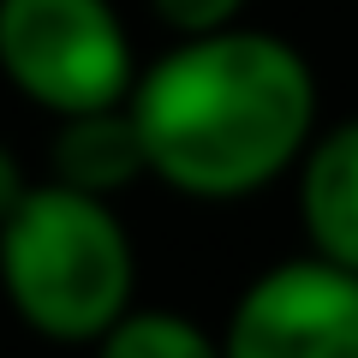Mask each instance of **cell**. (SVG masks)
<instances>
[{"mask_svg":"<svg viewBox=\"0 0 358 358\" xmlns=\"http://www.w3.org/2000/svg\"><path fill=\"white\" fill-rule=\"evenodd\" d=\"M317 108L310 60L251 24L173 36L126 96L150 179L192 203H245L293 173L317 138Z\"/></svg>","mask_w":358,"mask_h":358,"instance_id":"1","label":"cell"},{"mask_svg":"<svg viewBox=\"0 0 358 358\" xmlns=\"http://www.w3.org/2000/svg\"><path fill=\"white\" fill-rule=\"evenodd\" d=\"M0 293L36 341L96 346L138 305V245L120 209L36 179L0 221Z\"/></svg>","mask_w":358,"mask_h":358,"instance_id":"2","label":"cell"},{"mask_svg":"<svg viewBox=\"0 0 358 358\" xmlns=\"http://www.w3.org/2000/svg\"><path fill=\"white\" fill-rule=\"evenodd\" d=\"M0 78L48 120L120 108L138 84L114 0H0Z\"/></svg>","mask_w":358,"mask_h":358,"instance_id":"3","label":"cell"},{"mask_svg":"<svg viewBox=\"0 0 358 358\" xmlns=\"http://www.w3.org/2000/svg\"><path fill=\"white\" fill-rule=\"evenodd\" d=\"M221 358H358V275L310 251L268 263L233 299Z\"/></svg>","mask_w":358,"mask_h":358,"instance_id":"4","label":"cell"},{"mask_svg":"<svg viewBox=\"0 0 358 358\" xmlns=\"http://www.w3.org/2000/svg\"><path fill=\"white\" fill-rule=\"evenodd\" d=\"M293 209L305 251L358 275V114L317 126L293 167Z\"/></svg>","mask_w":358,"mask_h":358,"instance_id":"5","label":"cell"},{"mask_svg":"<svg viewBox=\"0 0 358 358\" xmlns=\"http://www.w3.org/2000/svg\"><path fill=\"white\" fill-rule=\"evenodd\" d=\"M48 179L66 185V192L102 197V203H114L120 192H131L138 179H150V162H143V143H138V126H131L126 102L96 108V114L54 120Z\"/></svg>","mask_w":358,"mask_h":358,"instance_id":"6","label":"cell"},{"mask_svg":"<svg viewBox=\"0 0 358 358\" xmlns=\"http://www.w3.org/2000/svg\"><path fill=\"white\" fill-rule=\"evenodd\" d=\"M96 358H221V334H209L197 317L167 305H131L102 341Z\"/></svg>","mask_w":358,"mask_h":358,"instance_id":"7","label":"cell"},{"mask_svg":"<svg viewBox=\"0 0 358 358\" xmlns=\"http://www.w3.org/2000/svg\"><path fill=\"white\" fill-rule=\"evenodd\" d=\"M150 6L173 36H215V30L245 24L251 13V0H150Z\"/></svg>","mask_w":358,"mask_h":358,"instance_id":"8","label":"cell"},{"mask_svg":"<svg viewBox=\"0 0 358 358\" xmlns=\"http://www.w3.org/2000/svg\"><path fill=\"white\" fill-rule=\"evenodd\" d=\"M30 185H36V179L24 173V162H18V150H13L6 138H0V221H6V215H13L18 203H24V192H30Z\"/></svg>","mask_w":358,"mask_h":358,"instance_id":"9","label":"cell"}]
</instances>
